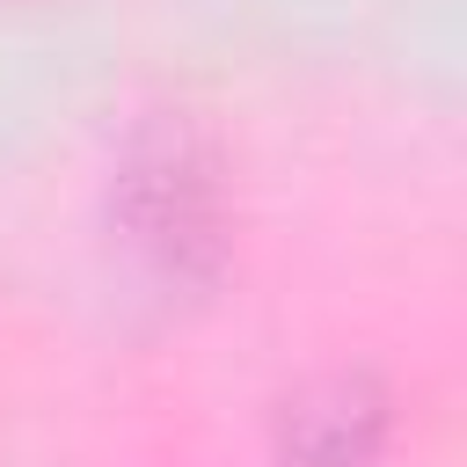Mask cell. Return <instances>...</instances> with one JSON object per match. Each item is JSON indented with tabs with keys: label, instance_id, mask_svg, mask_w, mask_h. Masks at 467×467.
<instances>
[{
	"label": "cell",
	"instance_id": "cell-2",
	"mask_svg": "<svg viewBox=\"0 0 467 467\" xmlns=\"http://www.w3.org/2000/svg\"><path fill=\"white\" fill-rule=\"evenodd\" d=\"M372 445H379V401L358 379H336L292 409V438H285L292 467H365Z\"/></svg>",
	"mask_w": 467,
	"mask_h": 467
},
{
	"label": "cell",
	"instance_id": "cell-1",
	"mask_svg": "<svg viewBox=\"0 0 467 467\" xmlns=\"http://www.w3.org/2000/svg\"><path fill=\"white\" fill-rule=\"evenodd\" d=\"M117 204H124L131 241L161 270L182 277V270H204L219 255V182H212V161L182 131L139 139V153L124 161Z\"/></svg>",
	"mask_w": 467,
	"mask_h": 467
}]
</instances>
